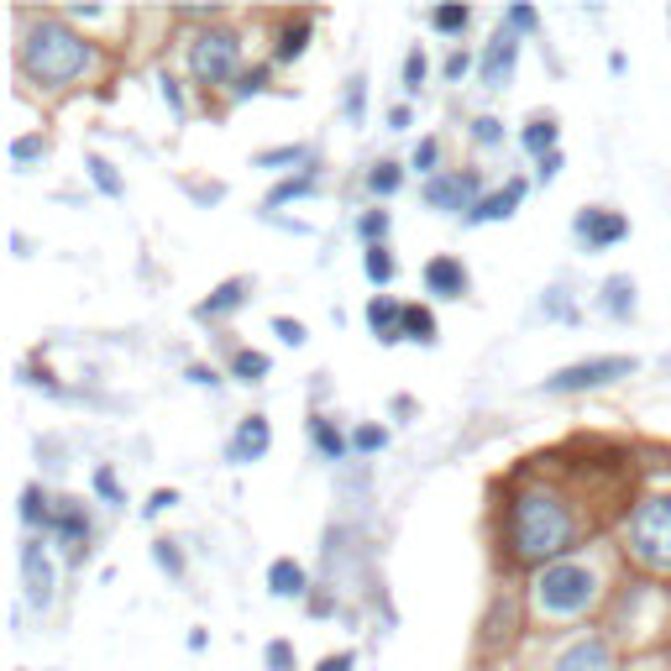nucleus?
I'll use <instances>...</instances> for the list:
<instances>
[{
    "label": "nucleus",
    "instance_id": "f257e3e1",
    "mask_svg": "<svg viewBox=\"0 0 671 671\" xmlns=\"http://www.w3.org/2000/svg\"><path fill=\"white\" fill-rule=\"evenodd\" d=\"M577 535H582V520H577L572 499L551 488V482H525L509 493V509H503V551L514 567H551V561H567L577 551Z\"/></svg>",
    "mask_w": 671,
    "mask_h": 671
},
{
    "label": "nucleus",
    "instance_id": "f03ea898",
    "mask_svg": "<svg viewBox=\"0 0 671 671\" xmlns=\"http://www.w3.org/2000/svg\"><path fill=\"white\" fill-rule=\"evenodd\" d=\"M100 53L90 37H79L64 16H22L16 37V69L37 90H69L84 73H95Z\"/></svg>",
    "mask_w": 671,
    "mask_h": 671
},
{
    "label": "nucleus",
    "instance_id": "7ed1b4c3",
    "mask_svg": "<svg viewBox=\"0 0 671 671\" xmlns=\"http://www.w3.org/2000/svg\"><path fill=\"white\" fill-rule=\"evenodd\" d=\"M599 599H603V577L582 556L551 561V567H541L535 582H530V603H535L541 619H577V614H588Z\"/></svg>",
    "mask_w": 671,
    "mask_h": 671
},
{
    "label": "nucleus",
    "instance_id": "20e7f679",
    "mask_svg": "<svg viewBox=\"0 0 671 671\" xmlns=\"http://www.w3.org/2000/svg\"><path fill=\"white\" fill-rule=\"evenodd\" d=\"M624 551L646 572H671V493H650L624 514Z\"/></svg>",
    "mask_w": 671,
    "mask_h": 671
},
{
    "label": "nucleus",
    "instance_id": "39448f33",
    "mask_svg": "<svg viewBox=\"0 0 671 671\" xmlns=\"http://www.w3.org/2000/svg\"><path fill=\"white\" fill-rule=\"evenodd\" d=\"M184 58H190V79L200 90H220V84L241 79V32H231V26H205V32L190 37Z\"/></svg>",
    "mask_w": 671,
    "mask_h": 671
},
{
    "label": "nucleus",
    "instance_id": "423d86ee",
    "mask_svg": "<svg viewBox=\"0 0 671 671\" xmlns=\"http://www.w3.org/2000/svg\"><path fill=\"white\" fill-rule=\"evenodd\" d=\"M635 373H640V362L624 357V352H609V357H582V362L556 367L551 378L541 384V394H551V399H567V394H593V388H609V384H619V378H635Z\"/></svg>",
    "mask_w": 671,
    "mask_h": 671
},
{
    "label": "nucleus",
    "instance_id": "0eeeda50",
    "mask_svg": "<svg viewBox=\"0 0 671 671\" xmlns=\"http://www.w3.org/2000/svg\"><path fill=\"white\" fill-rule=\"evenodd\" d=\"M420 200L425 211H441V216H473L482 205V173L478 168H441L435 179L420 184Z\"/></svg>",
    "mask_w": 671,
    "mask_h": 671
},
{
    "label": "nucleus",
    "instance_id": "6e6552de",
    "mask_svg": "<svg viewBox=\"0 0 671 671\" xmlns=\"http://www.w3.org/2000/svg\"><path fill=\"white\" fill-rule=\"evenodd\" d=\"M572 231L588 252H609V247H619V241L629 237V220H624L619 211H609V205H588V211L572 216Z\"/></svg>",
    "mask_w": 671,
    "mask_h": 671
},
{
    "label": "nucleus",
    "instance_id": "1a4fd4ad",
    "mask_svg": "<svg viewBox=\"0 0 671 671\" xmlns=\"http://www.w3.org/2000/svg\"><path fill=\"white\" fill-rule=\"evenodd\" d=\"M48 535L64 546V556H69L73 567H79V561H84V551H90V509H84V499H58Z\"/></svg>",
    "mask_w": 671,
    "mask_h": 671
},
{
    "label": "nucleus",
    "instance_id": "9d476101",
    "mask_svg": "<svg viewBox=\"0 0 671 671\" xmlns=\"http://www.w3.org/2000/svg\"><path fill=\"white\" fill-rule=\"evenodd\" d=\"M551 671H614V646H609V635H603V629H582L577 640L561 646Z\"/></svg>",
    "mask_w": 671,
    "mask_h": 671
},
{
    "label": "nucleus",
    "instance_id": "9b49d317",
    "mask_svg": "<svg viewBox=\"0 0 671 671\" xmlns=\"http://www.w3.org/2000/svg\"><path fill=\"white\" fill-rule=\"evenodd\" d=\"M514 64H520V32H509V26H499V32L488 37V48H482V58H478V79H482V90H503V84L514 79Z\"/></svg>",
    "mask_w": 671,
    "mask_h": 671
},
{
    "label": "nucleus",
    "instance_id": "f8f14e48",
    "mask_svg": "<svg viewBox=\"0 0 671 671\" xmlns=\"http://www.w3.org/2000/svg\"><path fill=\"white\" fill-rule=\"evenodd\" d=\"M420 284L431 299H467V288H473V273L467 263L456 258V252H435L431 263L420 268Z\"/></svg>",
    "mask_w": 671,
    "mask_h": 671
},
{
    "label": "nucleus",
    "instance_id": "ddd939ff",
    "mask_svg": "<svg viewBox=\"0 0 671 671\" xmlns=\"http://www.w3.org/2000/svg\"><path fill=\"white\" fill-rule=\"evenodd\" d=\"M273 452V425H268V414H247L237 425V435L226 441V462L231 467H252V462H263Z\"/></svg>",
    "mask_w": 671,
    "mask_h": 671
},
{
    "label": "nucleus",
    "instance_id": "4468645a",
    "mask_svg": "<svg viewBox=\"0 0 671 671\" xmlns=\"http://www.w3.org/2000/svg\"><path fill=\"white\" fill-rule=\"evenodd\" d=\"M22 582H26V603H32V609H48L53 603V556L37 535L22 541Z\"/></svg>",
    "mask_w": 671,
    "mask_h": 671
},
{
    "label": "nucleus",
    "instance_id": "2eb2a0df",
    "mask_svg": "<svg viewBox=\"0 0 671 671\" xmlns=\"http://www.w3.org/2000/svg\"><path fill=\"white\" fill-rule=\"evenodd\" d=\"M525 194H530V179H520V173H514V179H509L503 190L482 194V205H478V211H473V216H467V226H488V220H509V216H514V211H520V200H525Z\"/></svg>",
    "mask_w": 671,
    "mask_h": 671
},
{
    "label": "nucleus",
    "instance_id": "dca6fc26",
    "mask_svg": "<svg viewBox=\"0 0 671 671\" xmlns=\"http://www.w3.org/2000/svg\"><path fill=\"white\" fill-rule=\"evenodd\" d=\"M247 294H252V278H226V284L211 288V299L194 305V320H226L247 305Z\"/></svg>",
    "mask_w": 671,
    "mask_h": 671
},
{
    "label": "nucleus",
    "instance_id": "f3484780",
    "mask_svg": "<svg viewBox=\"0 0 671 671\" xmlns=\"http://www.w3.org/2000/svg\"><path fill=\"white\" fill-rule=\"evenodd\" d=\"M367 331L378 336L384 346L405 341V305L388 299V294H373V299H367Z\"/></svg>",
    "mask_w": 671,
    "mask_h": 671
},
{
    "label": "nucleus",
    "instance_id": "a211bd4d",
    "mask_svg": "<svg viewBox=\"0 0 671 671\" xmlns=\"http://www.w3.org/2000/svg\"><path fill=\"white\" fill-rule=\"evenodd\" d=\"M268 593L273 599H310V572L294 561V556H278L268 567Z\"/></svg>",
    "mask_w": 671,
    "mask_h": 671
},
{
    "label": "nucleus",
    "instance_id": "6ab92c4d",
    "mask_svg": "<svg viewBox=\"0 0 671 671\" xmlns=\"http://www.w3.org/2000/svg\"><path fill=\"white\" fill-rule=\"evenodd\" d=\"M561 126H556V116H530L525 132H520V147H525L530 158L541 163V158H551V152H561Z\"/></svg>",
    "mask_w": 671,
    "mask_h": 671
},
{
    "label": "nucleus",
    "instance_id": "aec40b11",
    "mask_svg": "<svg viewBox=\"0 0 671 671\" xmlns=\"http://www.w3.org/2000/svg\"><path fill=\"white\" fill-rule=\"evenodd\" d=\"M310 441L326 462H346V456H352V435L341 431L336 420H326V414H310Z\"/></svg>",
    "mask_w": 671,
    "mask_h": 671
},
{
    "label": "nucleus",
    "instance_id": "412c9836",
    "mask_svg": "<svg viewBox=\"0 0 671 671\" xmlns=\"http://www.w3.org/2000/svg\"><path fill=\"white\" fill-rule=\"evenodd\" d=\"M252 168H268V173H288V168H315V152L305 143H288V147H263V152H252Z\"/></svg>",
    "mask_w": 671,
    "mask_h": 671
},
{
    "label": "nucleus",
    "instance_id": "4be33fe9",
    "mask_svg": "<svg viewBox=\"0 0 671 671\" xmlns=\"http://www.w3.org/2000/svg\"><path fill=\"white\" fill-rule=\"evenodd\" d=\"M599 305H603V315H609V320H635V278H629V273L603 278Z\"/></svg>",
    "mask_w": 671,
    "mask_h": 671
},
{
    "label": "nucleus",
    "instance_id": "5701e85b",
    "mask_svg": "<svg viewBox=\"0 0 671 671\" xmlns=\"http://www.w3.org/2000/svg\"><path fill=\"white\" fill-rule=\"evenodd\" d=\"M320 190V179H315V168H305V173H288V179H278L273 190H268V200H263V211L273 216L278 205H288V200H305V194H315Z\"/></svg>",
    "mask_w": 671,
    "mask_h": 671
},
{
    "label": "nucleus",
    "instance_id": "b1692460",
    "mask_svg": "<svg viewBox=\"0 0 671 671\" xmlns=\"http://www.w3.org/2000/svg\"><path fill=\"white\" fill-rule=\"evenodd\" d=\"M405 341H414V346H435L441 341V326H435L431 305H405Z\"/></svg>",
    "mask_w": 671,
    "mask_h": 671
},
{
    "label": "nucleus",
    "instance_id": "393cba45",
    "mask_svg": "<svg viewBox=\"0 0 671 671\" xmlns=\"http://www.w3.org/2000/svg\"><path fill=\"white\" fill-rule=\"evenodd\" d=\"M53 509H58V499H48L37 482H26V488H22V525H32V530L43 525V535H48V530H53Z\"/></svg>",
    "mask_w": 671,
    "mask_h": 671
},
{
    "label": "nucleus",
    "instance_id": "a878e982",
    "mask_svg": "<svg viewBox=\"0 0 671 671\" xmlns=\"http://www.w3.org/2000/svg\"><path fill=\"white\" fill-rule=\"evenodd\" d=\"M305 48H310V16L278 26V48H273V58H278V64H294Z\"/></svg>",
    "mask_w": 671,
    "mask_h": 671
},
{
    "label": "nucleus",
    "instance_id": "bb28decb",
    "mask_svg": "<svg viewBox=\"0 0 671 671\" xmlns=\"http://www.w3.org/2000/svg\"><path fill=\"white\" fill-rule=\"evenodd\" d=\"M5 158H11L16 173H26L32 163H43V158H48V137H43V132H26V137H16V143L5 147Z\"/></svg>",
    "mask_w": 671,
    "mask_h": 671
},
{
    "label": "nucleus",
    "instance_id": "cd10ccee",
    "mask_svg": "<svg viewBox=\"0 0 671 671\" xmlns=\"http://www.w3.org/2000/svg\"><path fill=\"white\" fill-rule=\"evenodd\" d=\"M367 190L378 194V200H388V194L405 190V168L394 163V158H378V163L367 168Z\"/></svg>",
    "mask_w": 671,
    "mask_h": 671
},
{
    "label": "nucleus",
    "instance_id": "c85d7f7f",
    "mask_svg": "<svg viewBox=\"0 0 671 671\" xmlns=\"http://www.w3.org/2000/svg\"><path fill=\"white\" fill-rule=\"evenodd\" d=\"M268 373H273L268 352H252V346H241L237 357H231V378H237V384H263Z\"/></svg>",
    "mask_w": 671,
    "mask_h": 671
},
{
    "label": "nucleus",
    "instance_id": "c756f323",
    "mask_svg": "<svg viewBox=\"0 0 671 671\" xmlns=\"http://www.w3.org/2000/svg\"><path fill=\"white\" fill-rule=\"evenodd\" d=\"M84 168H90V179H95V190L105 194V200H121V194H126V179L116 173V163H111V158L90 152V158H84Z\"/></svg>",
    "mask_w": 671,
    "mask_h": 671
},
{
    "label": "nucleus",
    "instance_id": "7c9ffc66",
    "mask_svg": "<svg viewBox=\"0 0 671 671\" xmlns=\"http://www.w3.org/2000/svg\"><path fill=\"white\" fill-rule=\"evenodd\" d=\"M362 273H367V284H394V273H399V263H394V252L388 247H362Z\"/></svg>",
    "mask_w": 671,
    "mask_h": 671
},
{
    "label": "nucleus",
    "instance_id": "2f4dec72",
    "mask_svg": "<svg viewBox=\"0 0 671 671\" xmlns=\"http://www.w3.org/2000/svg\"><path fill=\"white\" fill-rule=\"evenodd\" d=\"M431 26L441 37H462L473 26V5H431Z\"/></svg>",
    "mask_w": 671,
    "mask_h": 671
},
{
    "label": "nucleus",
    "instance_id": "473e14b6",
    "mask_svg": "<svg viewBox=\"0 0 671 671\" xmlns=\"http://www.w3.org/2000/svg\"><path fill=\"white\" fill-rule=\"evenodd\" d=\"M388 226H394V216H388V211H362V216H357V237L367 241V247H384Z\"/></svg>",
    "mask_w": 671,
    "mask_h": 671
},
{
    "label": "nucleus",
    "instance_id": "72a5a7b5",
    "mask_svg": "<svg viewBox=\"0 0 671 671\" xmlns=\"http://www.w3.org/2000/svg\"><path fill=\"white\" fill-rule=\"evenodd\" d=\"M425 73H431L425 48H409L405 53V95H420V90H425Z\"/></svg>",
    "mask_w": 671,
    "mask_h": 671
},
{
    "label": "nucleus",
    "instance_id": "f704fd0d",
    "mask_svg": "<svg viewBox=\"0 0 671 671\" xmlns=\"http://www.w3.org/2000/svg\"><path fill=\"white\" fill-rule=\"evenodd\" d=\"M362 105H367V73H352V79H346V95H341V116L357 126V121H362Z\"/></svg>",
    "mask_w": 671,
    "mask_h": 671
},
{
    "label": "nucleus",
    "instance_id": "c9c22d12",
    "mask_svg": "<svg viewBox=\"0 0 671 671\" xmlns=\"http://www.w3.org/2000/svg\"><path fill=\"white\" fill-rule=\"evenodd\" d=\"M441 137H420V143H414V158H409V168H414V173H425V179H435V173H441Z\"/></svg>",
    "mask_w": 671,
    "mask_h": 671
},
{
    "label": "nucleus",
    "instance_id": "e433bc0d",
    "mask_svg": "<svg viewBox=\"0 0 671 671\" xmlns=\"http://www.w3.org/2000/svg\"><path fill=\"white\" fill-rule=\"evenodd\" d=\"M152 561H158L173 582L184 577V551H179V541H152Z\"/></svg>",
    "mask_w": 671,
    "mask_h": 671
},
{
    "label": "nucleus",
    "instance_id": "4c0bfd02",
    "mask_svg": "<svg viewBox=\"0 0 671 671\" xmlns=\"http://www.w3.org/2000/svg\"><path fill=\"white\" fill-rule=\"evenodd\" d=\"M384 446H388L384 425H357V431H352V452L357 456H373V452H384Z\"/></svg>",
    "mask_w": 671,
    "mask_h": 671
},
{
    "label": "nucleus",
    "instance_id": "58836bf2",
    "mask_svg": "<svg viewBox=\"0 0 671 671\" xmlns=\"http://www.w3.org/2000/svg\"><path fill=\"white\" fill-rule=\"evenodd\" d=\"M263 90H268V64H258V69H247L231 84V100H252V95H263Z\"/></svg>",
    "mask_w": 671,
    "mask_h": 671
},
{
    "label": "nucleus",
    "instance_id": "ea45409f",
    "mask_svg": "<svg viewBox=\"0 0 671 671\" xmlns=\"http://www.w3.org/2000/svg\"><path fill=\"white\" fill-rule=\"evenodd\" d=\"M273 336H278L284 346H305V341H310L305 320H294V315H273Z\"/></svg>",
    "mask_w": 671,
    "mask_h": 671
},
{
    "label": "nucleus",
    "instance_id": "a19ab883",
    "mask_svg": "<svg viewBox=\"0 0 671 671\" xmlns=\"http://www.w3.org/2000/svg\"><path fill=\"white\" fill-rule=\"evenodd\" d=\"M473 143H478V147H499L503 143V121L499 116H478V121H473Z\"/></svg>",
    "mask_w": 671,
    "mask_h": 671
},
{
    "label": "nucleus",
    "instance_id": "79ce46f5",
    "mask_svg": "<svg viewBox=\"0 0 671 671\" xmlns=\"http://www.w3.org/2000/svg\"><path fill=\"white\" fill-rule=\"evenodd\" d=\"M263 661H268V671H294V640H268Z\"/></svg>",
    "mask_w": 671,
    "mask_h": 671
},
{
    "label": "nucleus",
    "instance_id": "37998d69",
    "mask_svg": "<svg viewBox=\"0 0 671 671\" xmlns=\"http://www.w3.org/2000/svg\"><path fill=\"white\" fill-rule=\"evenodd\" d=\"M90 482H95V493L105 503H116V509L126 503V493H121V482H116V473H111V467H95V478H90Z\"/></svg>",
    "mask_w": 671,
    "mask_h": 671
},
{
    "label": "nucleus",
    "instance_id": "c03bdc74",
    "mask_svg": "<svg viewBox=\"0 0 671 671\" xmlns=\"http://www.w3.org/2000/svg\"><path fill=\"white\" fill-rule=\"evenodd\" d=\"M503 26H509V32H535L541 16H535L530 5H509V11H503Z\"/></svg>",
    "mask_w": 671,
    "mask_h": 671
},
{
    "label": "nucleus",
    "instance_id": "a18cd8bd",
    "mask_svg": "<svg viewBox=\"0 0 671 671\" xmlns=\"http://www.w3.org/2000/svg\"><path fill=\"white\" fill-rule=\"evenodd\" d=\"M467 69H473V53H467V48H452V53H446V64H441V73H446L452 84H456V79H462Z\"/></svg>",
    "mask_w": 671,
    "mask_h": 671
},
{
    "label": "nucleus",
    "instance_id": "49530a36",
    "mask_svg": "<svg viewBox=\"0 0 671 671\" xmlns=\"http://www.w3.org/2000/svg\"><path fill=\"white\" fill-rule=\"evenodd\" d=\"M173 503H179V493H173V488H158V493L143 503V520H158V514H163V509H173Z\"/></svg>",
    "mask_w": 671,
    "mask_h": 671
},
{
    "label": "nucleus",
    "instance_id": "de8ad7c7",
    "mask_svg": "<svg viewBox=\"0 0 671 671\" xmlns=\"http://www.w3.org/2000/svg\"><path fill=\"white\" fill-rule=\"evenodd\" d=\"M352 667H357V650H336V656H326L315 671H352Z\"/></svg>",
    "mask_w": 671,
    "mask_h": 671
},
{
    "label": "nucleus",
    "instance_id": "09e8293b",
    "mask_svg": "<svg viewBox=\"0 0 671 671\" xmlns=\"http://www.w3.org/2000/svg\"><path fill=\"white\" fill-rule=\"evenodd\" d=\"M190 384L194 388H220V378H216V367H205V362H190Z\"/></svg>",
    "mask_w": 671,
    "mask_h": 671
},
{
    "label": "nucleus",
    "instance_id": "8fccbe9b",
    "mask_svg": "<svg viewBox=\"0 0 671 671\" xmlns=\"http://www.w3.org/2000/svg\"><path fill=\"white\" fill-rule=\"evenodd\" d=\"M561 163H567L561 152H551V158H541V163H535V179H541V184H551L556 173H561Z\"/></svg>",
    "mask_w": 671,
    "mask_h": 671
},
{
    "label": "nucleus",
    "instance_id": "3c124183",
    "mask_svg": "<svg viewBox=\"0 0 671 671\" xmlns=\"http://www.w3.org/2000/svg\"><path fill=\"white\" fill-rule=\"evenodd\" d=\"M64 16H69V22H105V11H100V5H69Z\"/></svg>",
    "mask_w": 671,
    "mask_h": 671
},
{
    "label": "nucleus",
    "instance_id": "603ef678",
    "mask_svg": "<svg viewBox=\"0 0 671 671\" xmlns=\"http://www.w3.org/2000/svg\"><path fill=\"white\" fill-rule=\"evenodd\" d=\"M409 121H414V116H409V105H405V100H399V105H388V132H405Z\"/></svg>",
    "mask_w": 671,
    "mask_h": 671
},
{
    "label": "nucleus",
    "instance_id": "864d4df0",
    "mask_svg": "<svg viewBox=\"0 0 671 671\" xmlns=\"http://www.w3.org/2000/svg\"><path fill=\"white\" fill-rule=\"evenodd\" d=\"M190 194H194V200H211V205H216V200H226V184H190Z\"/></svg>",
    "mask_w": 671,
    "mask_h": 671
},
{
    "label": "nucleus",
    "instance_id": "5fc2aeb1",
    "mask_svg": "<svg viewBox=\"0 0 671 671\" xmlns=\"http://www.w3.org/2000/svg\"><path fill=\"white\" fill-rule=\"evenodd\" d=\"M158 84H163V100H168V105H173V111H179V116H184V95H179V84H173V79H168V73H163V79H158Z\"/></svg>",
    "mask_w": 671,
    "mask_h": 671
},
{
    "label": "nucleus",
    "instance_id": "6e6d98bb",
    "mask_svg": "<svg viewBox=\"0 0 671 671\" xmlns=\"http://www.w3.org/2000/svg\"><path fill=\"white\" fill-rule=\"evenodd\" d=\"M551 315H556V320H572V310H567V299H561V288H551Z\"/></svg>",
    "mask_w": 671,
    "mask_h": 671
}]
</instances>
